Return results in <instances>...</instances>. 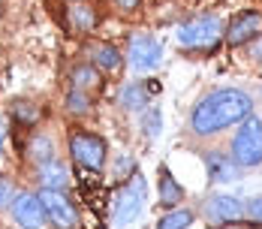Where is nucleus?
I'll return each mask as SVG.
<instances>
[{
    "label": "nucleus",
    "instance_id": "obj_1",
    "mask_svg": "<svg viewBox=\"0 0 262 229\" xmlns=\"http://www.w3.org/2000/svg\"><path fill=\"white\" fill-rule=\"evenodd\" d=\"M250 112H253V100L244 91L220 88V91L208 94L205 100H199V106L190 115V127L199 136H214L232 124H241Z\"/></svg>",
    "mask_w": 262,
    "mask_h": 229
},
{
    "label": "nucleus",
    "instance_id": "obj_2",
    "mask_svg": "<svg viewBox=\"0 0 262 229\" xmlns=\"http://www.w3.org/2000/svg\"><path fill=\"white\" fill-rule=\"evenodd\" d=\"M232 160L238 166H259L262 163V121L247 115L232 139Z\"/></svg>",
    "mask_w": 262,
    "mask_h": 229
},
{
    "label": "nucleus",
    "instance_id": "obj_3",
    "mask_svg": "<svg viewBox=\"0 0 262 229\" xmlns=\"http://www.w3.org/2000/svg\"><path fill=\"white\" fill-rule=\"evenodd\" d=\"M220 36H223V22L214 12L196 15V18H190L178 27V39L187 49H214L220 43Z\"/></svg>",
    "mask_w": 262,
    "mask_h": 229
},
{
    "label": "nucleus",
    "instance_id": "obj_4",
    "mask_svg": "<svg viewBox=\"0 0 262 229\" xmlns=\"http://www.w3.org/2000/svg\"><path fill=\"white\" fill-rule=\"evenodd\" d=\"M148 202V181L145 175H133L127 187H121V193L115 196V223L118 226H130L139 220V214L145 211Z\"/></svg>",
    "mask_w": 262,
    "mask_h": 229
},
{
    "label": "nucleus",
    "instance_id": "obj_5",
    "mask_svg": "<svg viewBox=\"0 0 262 229\" xmlns=\"http://www.w3.org/2000/svg\"><path fill=\"white\" fill-rule=\"evenodd\" d=\"M105 142L97 133H73L70 136V157L88 172H100L105 163Z\"/></svg>",
    "mask_w": 262,
    "mask_h": 229
},
{
    "label": "nucleus",
    "instance_id": "obj_6",
    "mask_svg": "<svg viewBox=\"0 0 262 229\" xmlns=\"http://www.w3.org/2000/svg\"><path fill=\"white\" fill-rule=\"evenodd\" d=\"M39 202L46 208V220L57 229H73L79 223V214H76V208L73 202L63 196V190H52V187H42V193H39Z\"/></svg>",
    "mask_w": 262,
    "mask_h": 229
},
{
    "label": "nucleus",
    "instance_id": "obj_7",
    "mask_svg": "<svg viewBox=\"0 0 262 229\" xmlns=\"http://www.w3.org/2000/svg\"><path fill=\"white\" fill-rule=\"evenodd\" d=\"M160 60H163V46H160L154 36L136 33V36L130 39V64L136 67V70L148 73V70L160 67Z\"/></svg>",
    "mask_w": 262,
    "mask_h": 229
},
{
    "label": "nucleus",
    "instance_id": "obj_8",
    "mask_svg": "<svg viewBox=\"0 0 262 229\" xmlns=\"http://www.w3.org/2000/svg\"><path fill=\"white\" fill-rule=\"evenodd\" d=\"M9 208H12V220L21 229H39L46 223V208L39 202V196L33 193H15Z\"/></svg>",
    "mask_w": 262,
    "mask_h": 229
},
{
    "label": "nucleus",
    "instance_id": "obj_9",
    "mask_svg": "<svg viewBox=\"0 0 262 229\" xmlns=\"http://www.w3.org/2000/svg\"><path fill=\"white\" fill-rule=\"evenodd\" d=\"M241 214H244V205L226 193H217L205 202V217L211 223H235V220H241Z\"/></svg>",
    "mask_w": 262,
    "mask_h": 229
},
{
    "label": "nucleus",
    "instance_id": "obj_10",
    "mask_svg": "<svg viewBox=\"0 0 262 229\" xmlns=\"http://www.w3.org/2000/svg\"><path fill=\"white\" fill-rule=\"evenodd\" d=\"M262 33V15L259 12H238L235 18L226 27V39L229 46H241V43H250L253 36Z\"/></svg>",
    "mask_w": 262,
    "mask_h": 229
},
{
    "label": "nucleus",
    "instance_id": "obj_11",
    "mask_svg": "<svg viewBox=\"0 0 262 229\" xmlns=\"http://www.w3.org/2000/svg\"><path fill=\"white\" fill-rule=\"evenodd\" d=\"M205 163H208V172L214 181H235L238 178V163L235 160H226L223 154H208Z\"/></svg>",
    "mask_w": 262,
    "mask_h": 229
},
{
    "label": "nucleus",
    "instance_id": "obj_12",
    "mask_svg": "<svg viewBox=\"0 0 262 229\" xmlns=\"http://www.w3.org/2000/svg\"><path fill=\"white\" fill-rule=\"evenodd\" d=\"M67 15H70V27L79 30V33L91 30V27H97V12H94L88 3H70Z\"/></svg>",
    "mask_w": 262,
    "mask_h": 229
},
{
    "label": "nucleus",
    "instance_id": "obj_13",
    "mask_svg": "<svg viewBox=\"0 0 262 229\" xmlns=\"http://www.w3.org/2000/svg\"><path fill=\"white\" fill-rule=\"evenodd\" d=\"M70 81H73L76 91H84V94H88V91L100 88V73H97V67H73Z\"/></svg>",
    "mask_w": 262,
    "mask_h": 229
},
{
    "label": "nucleus",
    "instance_id": "obj_14",
    "mask_svg": "<svg viewBox=\"0 0 262 229\" xmlns=\"http://www.w3.org/2000/svg\"><path fill=\"white\" fill-rule=\"evenodd\" d=\"M39 181H42V187H52V190H63L67 187V181H70V175H67V169L60 166V163H46L42 166V172H39Z\"/></svg>",
    "mask_w": 262,
    "mask_h": 229
},
{
    "label": "nucleus",
    "instance_id": "obj_15",
    "mask_svg": "<svg viewBox=\"0 0 262 229\" xmlns=\"http://www.w3.org/2000/svg\"><path fill=\"white\" fill-rule=\"evenodd\" d=\"M160 199H163V205H175V202H181V199H184L181 184L172 178L169 172H163V175H160Z\"/></svg>",
    "mask_w": 262,
    "mask_h": 229
},
{
    "label": "nucleus",
    "instance_id": "obj_16",
    "mask_svg": "<svg viewBox=\"0 0 262 229\" xmlns=\"http://www.w3.org/2000/svg\"><path fill=\"white\" fill-rule=\"evenodd\" d=\"M91 54H94V67H103V70H115L121 64V51L115 46H94Z\"/></svg>",
    "mask_w": 262,
    "mask_h": 229
},
{
    "label": "nucleus",
    "instance_id": "obj_17",
    "mask_svg": "<svg viewBox=\"0 0 262 229\" xmlns=\"http://www.w3.org/2000/svg\"><path fill=\"white\" fill-rule=\"evenodd\" d=\"M27 157L46 166V160H52L54 157L52 139H49V136H33V139H30V151H27Z\"/></svg>",
    "mask_w": 262,
    "mask_h": 229
},
{
    "label": "nucleus",
    "instance_id": "obj_18",
    "mask_svg": "<svg viewBox=\"0 0 262 229\" xmlns=\"http://www.w3.org/2000/svg\"><path fill=\"white\" fill-rule=\"evenodd\" d=\"M193 223V211H187V208H175V211H169L163 220L157 223V229H187Z\"/></svg>",
    "mask_w": 262,
    "mask_h": 229
},
{
    "label": "nucleus",
    "instance_id": "obj_19",
    "mask_svg": "<svg viewBox=\"0 0 262 229\" xmlns=\"http://www.w3.org/2000/svg\"><path fill=\"white\" fill-rule=\"evenodd\" d=\"M145 100H148V94H145L142 85H127V88L121 91V106H124V109H142Z\"/></svg>",
    "mask_w": 262,
    "mask_h": 229
},
{
    "label": "nucleus",
    "instance_id": "obj_20",
    "mask_svg": "<svg viewBox=\"0 0 262 229\" xmlns=\"http://www.w3.org/2000/svg\"><path fill=\"white\" fill-rule=\"evenodd\" d=\"M67 109H70V112H76V115L91 112V100H88V94L73 88V91H70V97H67Z\"/></svg>",
    "mask_w": 262,
    "mask_h": 229
},
{
    "label": "nucleus",
    "instance_id": "obj_21",
    "mask_svg": "<svg viewBox=\"0 0 262 229\" xmlns=\"http://www.w3.org/2000/svg\"><path fill=\"white\" fill-rule=\"evenodd\" d=\"M244 214H247L250 223H259L262 226V196H253L250 202L244 205Z\"/></svg>",
    "mask_w": 262,
    "mask_h": 229
},
{
    "label": "nucleus",
    "instance_id": "obj_22",
    "mask_svg": "<svg viewBox=\"0 0 262 229\" xmlns=\"http://www.w3.org/2000/svg\"><path fill=\"white\" fill-rule=\"evenodd\" d=\"M15 199V190H12V181L9 178H0V211L3 208H9Z\"/></svg>",
    "mask_w": 262,
    "mask_h": 229
},
{
    "label": "nucleus",
    "instance_id": "obj_23",
    "mask_svg": "<svg viewBox=\"0 0 262 229\" xmlns=\"http://www.w3.org/2000/svg\"><path fill=\"white\" fill-rule=\"evenodd\" d=\"M145 130H148V136H157V133H160V112H157V109H151V112H148V127H145Z\"/></svg>",
    "mask_w": 262,
    "mask_h": 229
},
{
    "label": "nucleus",
    "instance_id": "obj_24",
    "mask_svg": "<svg viewBox=\"0 0 262 229\" xmlns=\"http://www.w3.org/2000/svg\"><path fill=\"white\" fill-rule=\"evenodd\" d=\"M15 115H21V118H27V121H33V118H36V109H33L30 102H18V106H15Z\"/></svg>",
    "mask_w": 262,
    "mask_h": 229
},
{
    "label": "nucleus",
    "instance_id": "obj_25",
    "mask_svg": "<svg viewBox=\"0 0 262 229\" xmlns=\"http://www.w3.org/2000/svg\"><path fill=\"white\" fill-rule=\"evenodd\" d=\"M118 3H121V6H124V9H133V6H136V3H139V0H118Z\"/></svg>",
    "mask_w": 262,
    "mask_h": 229
},
{
    "label": "nucleus",
    "instance_id": "obj_26",
    "mask_svg": "<svg viewBox=\"0 0 262 229\" xmlns=\"http://www.w3.org/2000/svg\"><path fill=\"white\" fill-rule=\"evenodd\" d=\"M3 139H6V124H0V145H3Z\"/></svg>",
    "mask_w": 262,
    "mask_h": 229
}]
</instances>
